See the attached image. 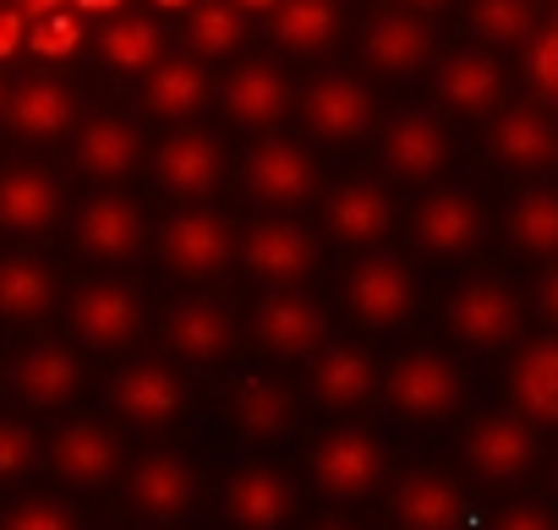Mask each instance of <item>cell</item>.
I'll use <instances>...</instances> for the list:
<instances>
[{
	"mask_svg": "<svg viewBox=\"0 0 558 530\" xmlns=\"http://www.w3.org/2000/svg\"><path fill=\"white\" fill-rule=\"evenodd\" d=\"M536 459H542V432L509 405L482 410L460 437V465L476 486H520L536 470Z\"/></svg>",
	"mask_w": 558,
	"mask_h": 530,
	"instance_id": "obj_11",
	"label": "cell"
},
{
	"mask_svg": "<svg viewBox=\"0 0 558 530\" xmlns=\"http://www.w3.org/2000/svg\"><path fill=\"white\" fill-rule=\"evenodd\" d=\"M77 115H83L77 88L56 72L23 77L12 94H0V121H7V132L23 137V143H61L77 126Z\"/></svg>",
	"mask_w": 558,
	"mask_h": 530,
	"instance_id": "obj_32",
	"label": "cell"
},
{
	"mask_svg": "<svg viewBox=\"0 0 558 530\" xmlns=\"http://www.w3.org/2000/svg\"><path fill=\"white\" fill-rule=\"evenodd\" d=\"M444 334L471 356H504L525 340V301L520 285L504 274H471L444 301Z\"/></svg>",
	"mask_w": 558,
	"mask_h": 530,
	"instance_id": "obj_4",
	"label": "cell"
},
{
	"mask_svg": "<svg viewBox=\"0 0 558 530\" xmlns=\"http://www.w3.org/2000/svg\"><path fill=\"white\" fill-rule=\"evenodd\" d=\"M45 465V437L23 416H0V486H23Z\"/></svg>",
	"mask_w": 558,
	"mask_h": 530,
	"instance_id": "obj_44",
	"label": "cell"
},
{
	"mask_svg": "<svg viewBox=\"0 0 558 530\" xmlns=\"http://www.w3.org/2000/svg\"><path fill=\"white\" fill-rule=\"evenodd\" d=\"M83 45H88V28H83V17H77L72 7L39 12V17H28V28H23V50H34L39 61H72Z\"/></svg>",
	"mask_w": 558,
	"mask_h": 530,
	"instance_id": "obj_42",
	"label": "cell"
},
{
	"mask_svg": "<svg viewBox=\"0 0 558 530\" xmlns=\"http://www.w3.org/2000/svg\"><path fill=\"white\" fill-rule=\"evenodd\" d=\"M536 17H542V0H471L465 34L482 50H520Z\"/></svg>",
	"mask_w": 558,
	"mask_h": 530,
	"instance_id": "obj_40",
	"label": "cell"
},
{
	"mask_svg": "<svg viewBox=\"0 0 558 530\" xmlns=\"http://www.w3.org/2000/svg\"><path fill=\"white\" fill-rule=\"evenodd\" d=\"M389 476H395V454L362 421H340V427H329L307 443V486L324 503L356 508V503L378 497L389 486Z\"/></svg>",
	"mask_w": 558,
	"mask_h": 530,
	"instance_id": "obj_2",
	"label": "cell"
},
{
	"mask_svg": "<svg viewBox=\"0 0 558 530\" xmlns=\"http://www.w3.org/2000/svg\"><path fill=\"white\" fill-rule=\"evenodd\" d=\"M66 7L77 12V17H88V12H99V17H110V12H121L126 0H66Z\"/></svg>",
	"mask_w": 558,
	"mask_h": 530,
	"instance_id": "obj_48",
	"label": "cell"
},
{
	"mask_svg": "<svg viewBox=\"0 0 558 530\" xmlns=\"http://www.w3.org/2000/svg\"><path fill=\"white\" fill-rule=\"evenodd\" d=\"M509 410H520L536 432H547L558 421V340H553V329H536L514 345Z\"/></svg>",
	"mask_w": 558,
	"mask_h": 530,
	"instance_id": "obj_35",
	"label": "cell"
},
{
	"mask_svg": "<svg viewBox=\"0 0 558 530\" xmlns=\"http://www.w3.org/2000/svg\"><path fill=\"white\" fill-rule=\"evenodd\" d=\"M395 7H405V12H422V17H438V12H449L454 0H395Z\"/></svg>",
	"mask_w": 558,
	"mask_h": 530,
	"instance_id": "obj_49",
	"label": "cell"
},
{
	"mask_svg": "<svg viewBox=\"0 0 558 530\" xmlns=\"http://www.w3.org/2000/svg\"><path fill=\"white\" fill-rule=\"evenodd\" d=\"M405 224H411V246L422 257L454 262V257H471L487 241V202L471 186H427L411 202Z\"/></svg>",
	"mask_w": 558,
	"mask_h": 530,
	"instance_id": "obj_17",
	"label": "cell"
},
{
	"mask_svg": "<svg viewBox=\"0 0 558 530\" xmlns=\"http://www.w3.org/2000/svg\"><path fill=\"white\" fill-rule=\"evenodd\" d=\"M324 197V235L335 246H351V251H373L389 241V230L400 224V202L384 181L373 175H351L340 181L335 192H318Z\"/></svg>",
	"mask_w": 558,
	"mask_h": 530,
	"instance_id": "obj_28",
	"label": "cell"
},
{
	"mask_svg": "<svg viewBox=\"0 0 558 530\" xmlns=\"http://www.w3.org/2000/svg\"><path fill=\"white\" fill-rule=\"evenodd\" d=\"M378 356L356 340H324L307 356V399L329 416H356L378 399Z\"/></svg>",
	"mask_w": 558,
	"mask_h": 530,
	"instance_id": "obj_26",
	"label": "cell"
},
{
	"mask_svg": "<svg viewBox=\"0 0 558 530\" xmlns=\"http://www.w3.org/2000/svg\"><path fill=\"white\" fill-rule=\"evenodd\" d=\"M504 241L531 269L558 257V192H553V181H525V192H514V202L504 208Z\"/></svg>",
	"mask_w": 558,
	"mask_h": 530,
	"instance_id": "obj_37",
	"label": "cell"
},
{
	"mask_svg": "<svg viewBox=\"0 0 558 530\" xmlns=\"http://www.w3.org/2000/svg\"><path fill=\"white\" fill-rule=\"evenodd\" d=\"M56 307H61V274H56V262L39 257L34 246L0 251V323L28 329V323H45Z\"/></svg>",
	"mask_w": 558,
	"mask_h": 530,
	"instance_id": "obj_34",
	"label": "cell"
},
{
	"mask_svg": "<svg viewBox=\"0 0 558 530\" xmlns=\"http://www.w3.org/2000/svg\"><path fill=\"white\" fill-rule=\"evenodd\" d=\"M487 153H493L509 175L547 181L553 164H558V126H553V110H542V104H531V99L498 104V110H493V126H487Z\"/></svg>",
	"mask_w": 558,
	"mask_h": 530,
	"instance_id": "obj_30",
	"label": "cell"
},
{
	"mask_svg": "<svg viewBox=\"0 0 558 530\" xmlns=\"http://www.w3.org/2000/svg\"><path fill=\"white\" fill-rule=\"evenodd\" d=\"M340 307H345V318H351L356 329H367V334H395V329H405V323L416 318V307H422V280H416V269H411L405 257L373 246V251H362L351 269H345V280H340Z\"/></svg>",
	"mask_w": 558,
	"mask_h": 530,
	"instance_id": "obj_6",
	"label": "cell"
},
{
	"mask_svg": "<svg viewBox=\"0 0 558 530\" xmlns=\"http://www.w3.org/2000/svg\"><path fill=\"white\" fill-rule=\"evenodd\" d=\"M214 104V72L192 50H165L143 72V110L165 126H192Z\"/></svg>",
	"mask_w": 558,
	"mask_h": 530,
	"instance_id": "obj_33",
	"label": "cell"
},
{
	"mask_svg": "<svg viewBox=\"0 0 558 530\" xmlns=\"http://www.w3.org/2000/svg\"><path fill=\"white\" fill-rule=\"evenodd\" d=\"M225 427L252 448H286L302 432V394L274 372H241L225 389Z\"/></svg>",
	"mask_w": 558,
	"mask_h": 530,
	"instance_id": "obj_19",
	"label": "cell"
},
{
	"mask_svg": "<svg viewBox=\"0 0 558 530\" xmlns=\"http://www.w3.org/2000/svg\"><path fill=\"white\" fill-rule=\"evenodd\" d=\"M61 301H66V334L88 356H121V350H132L137 334H143V323H148L143 291L132 280H116V274L83 280Z\"/></svg>",
	"mask_w": 558,
	"mask_h": 530,
	"instance_id": "obj_7",
	"label": "cell"
},
{
	"mask_svg": "<svg viewBox=\"0 0 558 530\" xmlns=\"http://www.w3.org/2000/svg\"><path fill=\"white\" fill-rule=\"evenodd\" d=\"M66 224H72V246L88 262H99V269H121V262H132L148 241V213L121 186H99L94 197H83L66 213Z\"/></svg>",
	"mask_w": 558,
	"mask_h": 530,
	"instance_id": "obj_18",
	"label": "cell"
},
{
	"mask_svg": "<svg viewBox=\"0 0 558 530\" xmlns=\"http://www.w3.org/2000/svg\"><path fill=\"white\" fill-rule=\"evenodd\" d=\"M324 241L296 213H263L246 230H235V262L263 291H291L318 274Z\"/></svg>",
	"mask_w": 558,
	"mask_h": 530,
	"instance_id": "obj_9",
	"label": "cell"
},
{
	"mask_svg": "<svg viewBox=\"0 0 558 530\" xmlns=\"http://www.w3.org/2000/svg\"><path fill=\"white\" fill-rule=\"evenodd\" d=\"M296 508H302V492L291 470H279L268 459H246L225 470L219 481V519L230 530H291Z\"/></svg>",
	"mask_w": 558,
	"mask_h": 530,
	"instance_id": "obj_20",
	"label": "cell"
},
{
	"mask_svg": "<svg viewBox=\"0 0 558 530\" xmlns=\"http://www.w3.org/2000/svg\"><path fill=\"white\" fill-rule=\"evenodd\" d=\"M241 345V323L208 291H192L165 307V350L175 367H225Z\"/></svg>",
	"mask_w": 558,
	"mask_h": 530,
	"instance_id": "obj_24",
	"label": "cell"
},
{
	"mask_svg": "<svg viewBox=\"0 0 558 530\" xmlns=\"http://www.w3.org/2000/svg\"><path fill=\"white\" fill-rule=\"evenodd\" d=\"M520 50H525V72H520V83H525L531 104L553 110V104H558V23H553V17H536V28L525 34Z\"/></svg>",
	"mask_w": 558,
	"mask_h": 530,
	"instance_id": "obj_41",
	"label": "cell"
},
{
	"mask_svg": "<svg viewBox=\"0 0 558 530\" xmlns=\"http://www.w3.org/2000/svg\"><path fill=\"white\" fill-rule=\"evenodd\" d=\"M0 94H7V88H0Z\"/></svg>",
	"mask_w": 558,
	"mask_h": 530,
	"instance_id": "obj_54",
	"label": "cell"
},
{
	"mask_svg": "<svg viewBox=\"0 0 558 530\" xmlns=\"http://www.w3.org/2000/svg\"><path fill=\"white\" fill-rule=\"evenodd\" d=\"M154 7H159V12H186L192 0H154Z\"/></svg>",
	"mask_w": 558,
	"mask_h": 530,
	"instance_id": "obj_53",
	"label": "cell"
},
{
	"mask_svg": "<svg viewBox=\"0 0 558 530\" xmlns=\"http://www.w3.org/2000/svg\"><path fill=\"white\" fill-rule=\"evenodd\" d=\"M154 251L165 262V274L186 285H208L235 269V224L208 202H175V213H165L159 224Z\"/></svg>",
	"mask_w": 558,
	"mask_h": 530,
	"instance_id": "obj_8",
	"label": "cell"
},
{
	"mask_svg": "<svg viewBox=\"0 0 558 530\" xmlns=\"http://www.w3.org/2000/svg\"><path fill=\"white\" fill-rule=\"evenodd\" d=\"M214 104L235 132L263 137V132H279L286 115L296 110V83L279 61L252 56V61H235L225 77H214Z\"/></svg>",
	"mask_w": 558,
	"mask_h": 530,
	"instance_id": "obj_13",
	"label": "cell"
},
{
	"mask_svg": "<svg viewBox=\"0 0 558 530\" xmlns=\"http://www.w3.org/2000/svg\"><path fill=\"white\" fill-rule=\"evenodd\" d=\"M72 137V170L94 186H126L143 159H148V137L132 115L121 110H94V115H77V126L66 132Z\"/></svg>",
	"mask_w": 558,
	"mask_h": 530,
	"instance_id": "obj_21",
	"label": "cell"
},
{
	"mask_svg": "<svg viewBox=\"0 0 558 530\" xmlns=\"http://www.w3.org/2000/svg\"><path fill=\"white\" fill-rule=\"evenodd\" d=\"M94 56L105 72H121V77H143L159 56H165V28L154 17H137V12H121L110 17L99 34H94Z\"/></svg>",
	"mask_w": 558,
	"mask_h": 530,
	"instance_id": "obj_38",
	"label": "cell"
},
{
	"mask_svg": "<svg viewBox=\"0 0 558 530\" xmlns=\"http://www.w3.org/2000/svg\"><path fill=\"white\" fill-rule=\"evenodd\" d=\"M235 175H241L246 202H257L263 213H296V208H307V202L324 192V164H318V153H313L302 137H286V132L252 137V148L241 153Z\"/></svg>",
	"mask_w": 558,
	"mask_h": 530,
	"instance_id": "obj_5",
	"label": "cell"
},
{
	"mask_svg": "<svg viewBox=\"0 0 558 530\" xmlns=\"http://www.w3.org/2000/svg\"><path fill=\"white\" fill-rule=\"evenodd\" d=\"M105 410L126 427V432H170L186 410H192V383L175 361H126L110 383H105Z\"/></svg>",
	"mask_w": 558,
	"mask_h": 530,
	"instance_id": "obj_10",
	"label": "cell"
},
{
	"mask_svg": "<svg viewBox=\"0 0 558 530\" xmlns=\"http://www.w3.org/2000/svg\"><path fill=\"white\" fill-rule=\"evenodd\" d=\"M148 170H154V186H159L165 197H175V202H208V197L230 181V153H225V143H219L214 132H203V126H175V132L154 148Z\"/></svg>",
	"mask_w": 558,
	"mask_h": 530,
	"instance_id": "obj_23",
	"label": "cell"
},
{
	"mask_svg": "<svg viewBox=\"0 0 558 530\" xmlns=\"http://www.w3.org/2000/svg\"><path fill=\"white\" fill-rule=\"evenodd\" d=\"M433 104L444 110V115H460V121H482V115H493L498 104H504V94H509V72H504V61L493 56V50H438V61H433Z\"/></svg>",
	"mask_w": 558,
	"mask_h": 530,
	"instance_id": "obj_25",
	"label": "cell"
},
{
	"mask_svg": "<svg viewBox=\"0 0 558 530\" xmlns=\"http://www.w3.org/2000/svg\"><path fill=\"white\" fill-rule=\"evenodd\" d=\"M438 23L422 17V12H405V7H389L378 17H367L362 39H356V61L384 77V83H416L433 72L438 61Z\"/></svg>",
	"mask_w": 558,
	"mask_h": 530,
	"instance_id": "obj_16",
	"label": "cell"
},
{
	"mask_svg": "<svg viewBox=\"0 0 558 530\" xmlns=\"http://www.w3.org/2000/svg\"><path fill=\"white\" fill-rule=\"evenodd\" d=\"M307 530H362V525H351V519H313Z\"/></svg>",
	"mask_w": 558,
	"mask_h": 530,
	"instance_id": "obj_52",
	"label": "cell"
},
{
	"mask_svg": "<svg viewBox=\"0 0 558 530\" xmlns=\"http://www.w3.org/2000/svg\"><path fill=\"white\" fill-rule=\"evenodd\" d=\"M66 219V186L45 164H7L0 170V235L45 241Z\"/></svg>",
	"mask_w": 558,
	"mask_h": 530,
	"instance_id": "obj_31",
	"label": "cell"
},
{
	"mask_svg": "<svg viewBox=\"0 0 558 530\" xmlns=\"http://www.w3.org/2000/svg\"><path fill=\"white\" fill-rule=\"evenodd\" d=\"M252 34V17L235 12L230 0H192L186 7V23H181V39L197 61H230Z\"/></svg>",
	"mask_w": 558,
	"mask_h": 530,
	"instance_id": "obj_39",
	"label": "cell"
},
{
	"mask_svg": "<svg viewBox=\"0 0 558 530\" xmlns=\"http://www.w3.org/2000/svg\"><path fill=\"white\" fill-rule=\"evenodd\" d=\"M268 39L291 61H318L345 39V7L340 0H274Z\"/></svg>",
	"mask_w": 558,
	"mask_h": 530,
	"instance_id": "obj_36",
	"label": "cell"
},
{
	"mask_svg": "<svg viewBox=\"0 0 558 530\" xmlns=\"http://www.w3.org/2000/svg\"><path fill=\"white\" fill-rule=\"evenodd\" d=\"M389 525L395 530H465L471 497L449 470L411 465V470L389 476Z\"/></svg>",
	"mask_w": 558,
	"mask_h": 530,
	"instance_id": "obj_27",
	"label": "cell"
},
{
	"mask_svg": "<svg viewBox=\"0 0 558 530\" xmlns=\"http://www.w3.org/2000/svg\"><path fill=\"white\" fill-rule=\"evenodd\" d=\"M296 110H302V132L324 148H356L373 137L378 126V94L367 77L356 72H318L302 94H296Z\"/></svg>",
	"mask_w": 558,
	"mask_h": 530,
	"instance_id": "obj_12",
	"label": "cell"
},
{
	"mask_svg": "<svg viewBox=\"0 0 558 530\" xmlns=\"http://www.w3.org/2000/svg\"><path fill=\"white\" fill-rule=\"evenodd\" d=\"M45 465L72 492H110L126 465V443L105 416H66L45 437Z\"/></svg>",
	"mask_w": 558,
	"mask_h": 530,
	"instance_id": "obj_15",
	"label": "cell"
},
{
	"mask_svg": "<svg viewBox=\"0 0 558 530\" xmlns=\"http://www.w3.org/2000/svg\"><path fill=\"white\" fill-rule=\"evenodd\" d=\"M246 329H252V345L274 361H307L324 340H335V323H329L324 301H313L302 285L263 291Z\"/></svg>",
	"mask_w": 558,
	"mask_h": 530,
	"instance_id": "obj_22",
	"label": "cell"
},
{
	"mask_svg": "<svg viewBox=\"0 0 558 530\" xmlns=\"http://www.w3.org/2000/svg\"><path fill=\"white\" fill-rule=\"evenodd\" d=\"M12 7H17L23 17H39V12H61L66 0H12Z\"/></svg>",
	"mask_w": 558,
	"mask_h": 530,
	"instance_id": "obj_50",
	"label": "cell"
},
{
	"mask_svg": "<svg viewBox=\"0 0 558 530\" xmlns=\"http://www.w3.org/2000/svg\"><path fill=\"white\" fill-rule=\"evenodd\" d=\"M23 28H28V17L17 7H0V61L23 50Z\"/></svg>",
	"mask_w": 558,
	"mask_h": 530,
	"instance_id": "obj_47",
	"label": "cell"
},
{
	"mask_svg": "<svg viewBox=\"0 0 558 530\" xmlns=\"http://www.w3.org/2000/svg\"><path fill=\"white\" fill-rule=\"evenodd\" d=\"M378 394L389 416H400L405 427H444L465 410L471 372L460 356L416 345V350H400L389 367H378Z\"/></svg>",
	"mask_w": 558,
	"mask_h": 530,
	"instance_id": "obj_1",
	"label": "cell"
},
{
	"mask_svg": "<svg viewBox=\"0 0 558 530\" xmlns=\"http://www.w3.org/2000/svg\"><path fill=\"white\" fill-rule=\"evenodd\" d=\"M116 486H121L126 508H132L143 525L175 530V525H186V519L203 508V497H208V470H203V459H197L192 448L165 443V448L132 454V459L121 465V481H116Z\"/></svg>",
	"mask_w": 558,
	"mask_h": 530,
	"instance_id": "obj_3",
	"label": "cell"
},
{
	"mask_svg": "<svg viewBox=\"0 0 558 530\" xmlns=\"http://www.w3.org/2000/svg\"><path fill=\"white\" fill-rule=\"evenodd\" d=\"M493 530H558V525H553V508L542 497H520V503L498 508Z\"/></svg>",
	"mask_w": 558,
	"mask_h": 530,
	"instance_id": "obj_46",
	"label": "cell"
},
{
	"mask_svg": "<svg viewBox=\"0 0 558 530\" xmlns=\"http://www.w3.org/2000/svg\"><path fill=\"white\" fill-rule=\"evenodd\" d=\"M520 301H525V318H536L542 329L558 323V269H553V262H536L531 296H520Z\"/></svg>",
	"mask_w": 558,
	"mask_h": 530,
	"instance_id": "obj_45",
	"label": "cell"
},
{
	"mask_svg": "<svg viewBox=\"0 0 558 530\" xmlns=\"http://www.w3.org/2000/svg\"><path fill=\"white\" fill-rule=\"evenodd\" d=\"M0 530H88V519L56 492H23L0 508Z\"/></svg>",
	"mask_w": 558,
	"mask_h": 530,
	"instance_id": "obj_43",
	"label": "cell"
},
{
	"mask_svg": "<svg viewBox=\"0 0 558 530\" xmlns=\"http://www.w3.org/2000/svg\"><path fill=\"white\" fill-rule=\"evenodd\" d=\"M7 383H12V394H17V405H23V410L50 416V410L77 405V394H83L88 372H83L77 345H66V340H34V345H23V350L12 356Z\"/></svg>",
	"mask_w": 558,
	"mask_h": 530,
	"instance_id": "obj_29",
	"label": "cell"
},
{
	"mask_svg": "<svg viewBox=\"0 0 558 530\" xmlns=\"http://www.w3.org/2000/svg\"><path fill=\"white\" fill-rule=\"evenodd\" d=\"M235 12H246V17H268L274 12V0H230Z\"/></svg>",
	"mask_w": 558,
	"mask_h": 530,
	"instance_id": "obj_51",
	"label": "cell"
},
{
	"mask_svg": "<svg viewBox=\"0 0 558 530\" xmlns=\"http://www.w3.org/2000/svg\"><path fill=\"white\" fill-rule=\"evenodd\" d=\"M378 137V170L411 186H433L454 170V132L444 126L438 110H395L384 126H373Z\"/></svg>",
	"mask_w": 558,
	"mask_h": 530,
	"instance_id": "obj_14",
	"label": "cell"
}]
</instances>
